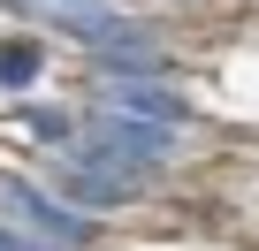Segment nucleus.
<instances>
[{
  "label": "nucleus",
  "mask_w": 259,
  "mask_h": 251,
  "mask_svg": "<svg viewBox=\"0 0 259 251\" xmlns=\"http://www.w3.org/2000/svg\"><path fill=\"white\" fill-rule=\"evenodd\" d=\"M23 16H38V23H54V31H69L76 46H92L107 69H160V46H153V31L145 23H130V16H114L107 0H16Z\"/></svg>",
  "instance_id": "obj_1"
},
{
  "label": "nucleus",
  "mask_w": 259,
  "mask_h": 251,
  "mask_svg": "<svg viewBox=\"0 0 259 251\" xmlns=\"http://www.w3.org/2000/svg\"><path fill=\"white\" fill-rule=\"evenodd\" d=\"M38 61H46L38 46H0V91H23L38 76Z\"/></svg>",
  "instance_id": "obj_4"
},
{
  "label": "nucleus",
  "mask_w": 259,
  "mask_h": 251,
  "mask_svg": "<svg viewBox=\"0 0 259 251\" xmlns=\"http://www.w3.org/2000/svg\"><path fill=\"white\" fill-rule=\"evenodd\" d=\"M0 213H16V228H23V236H46V243H61V251L92 236V221H84L76 206H54L38 183H16V175L0 183Z\"/></svg>",
  "instance_id": "obj_2"
},
{
  "label": "nucleus",
  "mask_w": 259,
  "mask_h": 251,
  "mask_svg": "<svg viewBox=\"0 0 259 251\" xmlns=\"http://www.w3.org/2000/svg\"><path fill=\"white\" fill-rule=\"evenodd\" d=\"M0 251H61V243H46V236H0Z\"/></svg>",
  "instance_id": "obj_5"
},
{
  "label": "nucleus",
  "mask_w": 259,
  "mask_h": 251,
  "mask_svg": "<svg viewBox=\"0 0 259 251\" xmlns=\"http://www.w3.org/2000/svg\"><path fill=\"white\" fill-rule=\"evenodd\" d=\"M107 114H138V122H168V130H183V99L168 84H153L145 69H107V91H99Z\"/></svg>",
  "instance_id": "obj_3"
}]
</instances>
